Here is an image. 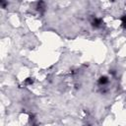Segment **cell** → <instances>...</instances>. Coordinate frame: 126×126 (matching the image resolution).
Here are the masks:
<instances>
[{"mask_svg": "<svg viewBox=\"0 0 126 126\" xmlns=\"http://www.w3.org/2000/svg\"><path fill=\"white\" fill-rule=\"evenodd\" d=\"M101 24H102V19H94V21H93V23H92V25L94 27V28H99L100 26H101Z\"/></svg>", "mask_w": 126, "mask_h": 126, "instance_id": "1", "label": "cell"}, {"mask_svg": "<svg viewBox=\"0 0 126 126\" xmlns=\"http://www.w3.org/2000/svg\"><path fill=\"white\" fill-rule=\"evenodd\" d=\"M121 21H122V24H121L122 28L126 29V15H125V16H123V17L121 18Z\"/></svg>", "mask_w": 126, "mask_h": 126, "instance_id": "3", "label": "cell"}, {"mask_svg": "<svg viewBox=\"0 0 126 126\" xmlns=\"http://www.w3.org/2000/svg\"><path fill=\"white\" fill-rule=\"evenodd\" d=\"M33 79H32V78H28L27 79V80H26V84L27 85H32V84H33Z\"/></svg>", "mask_w": 126, "mask_h": 126, "instance_id": "4", "label": "cell"}, {"mask_svg": "<svg viewBox=\"0 0 126 126\" xmlns=\"http://www.w3.org/2000/svg\"><path fill=\"white\" fill-rule=\"evenodd\" d=\"M107 82H108V79H107L105 76L101 77V78H100V80H99V83H100L101 85H104V84H106Z\"/></svg>", "mask_w": 126, "mask_h": 126, "instance_id": "2", "label": "cell"}]
</instances>
